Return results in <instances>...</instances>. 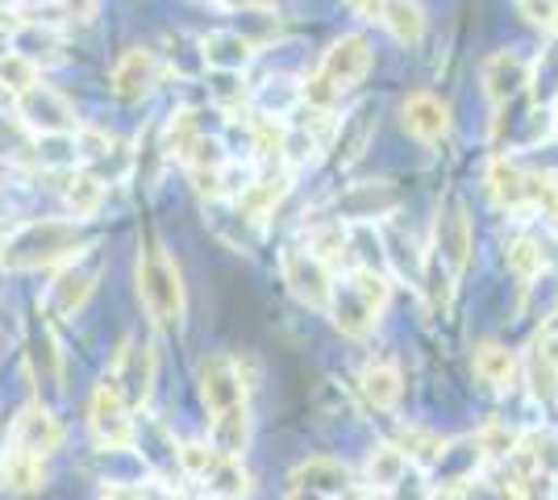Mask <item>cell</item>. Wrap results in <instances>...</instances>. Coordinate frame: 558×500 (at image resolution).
<instances>
[{
	"label": "cell",
	"instance_id": "cell-44",
	"mask_svg": "<svg viewBox=\"0 0 558 500\" xmlns=\"http://www.w3.org/2000/svg\"><path fill=\"white\" fill-rule=\"evenodd\" d=\"M22 4H54V0H22Z\"/></svg>",
	"mask_w": 558,
	"mask_h": 500
},
{
	"label": "cell",
	"instance_id": "cell-11",
	"mask_svg": "<svg viewBox=\"0 0 558 500\" xmlns=\"http://www.w3.org/2000/svg\"><path fill=\"white\" fill-rule=\"evenodd\" d=\"M63 438H68V434H63V422H59L43 401H29V405L17 413V422H13L9 447L47 459V454H54L63 447Z\"/></svg>",
	"mask_w": 558,
	"mask_h": 500
},
{
	"label": "cell",
	"instance_id": "cell-4",
	"mask_svg": "<svg viewBox=\"0 0 558 500\" xmlns=\"http://www.w3.org/2000/svg\"><path fill=\"white\" fill-rule=\"evenodd\" d=\"M88 429H93L96 447L105 451H125L134 447V434H138V422H134V408L125 401V392L117 388L113 376H100L93 388V401H88Z\"/></svg>",
	"mask_w": 558,
	"mask_h": 500
},
{
	"label": "cell",
	"instance_id": "cell-28",
	"mask_svg": "<svg viewBox=\"0 0 558 500\" xmlns=\"http://www.w3.org/2000/svg\"><path fill=\"white\" fill-rule=\"evenodd\" d=\"M392 447L404 454L409 463H421V467H429V463H442L446 447H450V442H446L438 429H429V426H400V434H396Z\"/></svg>",
	"mask_w": 558,
	"mask_h": 500
},
{
	"label": "cell",
	"instance_id": "cell-25",
	"mask_svg": "<svg viewBox=\"0 0 558 500\" xmlns=\"http://www.w3.org/2000/svg\"><path fill=\"white\" fill-rule=\"evenodd\" d=\"M205 138V130H201V118L192 113V109H175L163 125V155L167 159H175V163H187L192 155H196V146Z\"/></svg>",
	"mask_w": 558,
	"mask_h": 500
},
{
	"label": "cell",
	"instance_id": "cell-8",
	"mask_svg": "<svg viewBox=\"0 0 558 500\" xmlns=\"http://www.w3.org/2000/svg\"><path fill=\"white\" fill-rule=\"evenodd\" d=\"M283 284L301 305L326 313L338 280H333V267L326 259H317L313 251H283Z\"/></svg>",
	"mask_w": 558,
	"mask_h": 500
},
{
	"label": "cell",
	"instance_id": "cell-22",
	"mask_svg": "<svg viewBox=\"0 0 558 500\" xmlns=\"http://www.w3.org/2000/svg\"><path fill=\"white\" fill-rule=\"evenodd\" d=\"M475 376L488 383V388H496V392H505V388H512L517 383V376H521V358L512 355L509 346H500V342H484V346H475Z\"/></svg>",
	"mask_w": 558,
	"mask_h": 500
},
{
	"label": "cell",
	"instance_id": "cell-2",
	"mask_svg": "<svg viewBox=\"0 0 558 500\" xmlns=\"http://www.w3.org/2000/svg\"><path fill=\"white\" fill-rule=\"evenodd\" d=\"M93 246V234L80 221H25L17 234L4 239V267H63L80 251Z\"/></svg>",
	"mask_w": 558,
	"mask_h": 500
},
{
	"label": "cell",
	"instance_id": "cell-27",
	"mask_svg": "<svg viewBox=\"0 0 558 500\" xmlns=\"http://www.w3.org/2000/svg\"><path fill=\"white\" fill-rule=\"evenodd\" d=\"M13 50L17 54H25L38 72H43V63H59L63 54V38L50 29V25H38V22H25V25H17V34H13Z\"/></svg>",
	"mask_w": 558,
	"mask_h": 500
},
{
	"label": "cell",
	"instance_id": "cell-29",
	"mask_svg": "<svg viewBox=\"0 0 558 500\" xmlns=\"http://www.w3.org/2000/svg\"><path fill=\"white\" fill-rule=\"evenodd\" d=\"M201 484H205V488H209V497H217V500H246L251 492H255L251 472L242 467V459H230V454H221V459H217V467H213Z\"/></svg>",
	"mask_w": 558,
	"mask_h": 500
},
{
	"label": "cell",
	"instance_id": "cell-19",
	"mask_svg": "<svg viewBox=\"0 0 558 500\" xmlns=\"http://www.w3.org/2000/svg\"><path fill=\"white\" fill-rule=\"evenodd\" d=\"M63 205L71 209V221H93L105 205V180L93 171H68L63 175Z\"/></svg>",
	"mask_w": 558,
	"mask_h": 500
},
{
	"label": "cell",
	"instance_id": "cell-33",
	"mask_svg": "<svg viewBox=\"0 0 558 500\" xmlns=\"http://www.w3.org/2000/svg\"><path fill=\"white\" fill-rule=\"evenodd\" d=\"M372 143V105H363L354 118L338 121V134H333V146H338V159L342 163H354Z\"/></svg>",
	"mask_w": 558,
	"mask_h": 500
},
{
	"label": "cell",
	"instance_id": "cell-9",
	"mask_svg": "<svg viewBox=\"0 0 558 500\" xmlns=\"http://www.w3.org/2000/svg\"><path fill=\"white\" fill-rule=\"evenodd\" d=\"M196 388H201V401H205V408H209V417L238 413V408H251V405H246V380H242V367H238L230 355L201 358Z\"/></svg>",
	"mask_w": 558,
	"mask_h": 500
},
{
	"label": "cell",
	"instance_id": "cell-40",
	"mask_svg": "<svg viewBox=\"0 0 558 500\" xmlns=\"http://www.w3.org/2000/svg\"><path fill=\"white\" fill-rule=\"evenodd\" d=\"M283 500H333V497H326V492H313V488H301V484H288Z\"/></svg>",
	"mask_w": 558,
	"mask_h": 500
},
{
	"label": "cell",
	"instance_id": "cell-15",
	"mask_svg": "<svg viewBox=\"0 0 558 500\" xmlns=\"http://www.w3.org/2000/svg\"><path fill=\"white\" fill-rule=\"evenodd\" d=\"M400 121H404V130L421 138V143H438L450 134V109H446V100H438L434 93H413L404 100V109H400Z\"/></svg>",
	"mask_w": 558,
	"mask_h": 500
},
{
	"label": "cell",
	"instance_id": "cell-20",
	"mask_svg": "<svg viewBox=\"0 0 558 500\" xmlns=\"http://www.w3.org/2000/svg\"><path fill=\"white\" fill-rule=\"evenodd\" d=\"M288 484H301V488H313V492H326L338 500L350 488V467L342 459H308L288 476Z\"/></svg>",
	"mask_w": 558,
	"mask_h": 500
},
{
	"label": "cell",
	"instance_id": "cell-13",
	"mask_svg": "<svg viewBox=\"0 0 558 500\" xmlns=\"http://www.w3.org/2000/svg\"><path fill=\"white\" fill-rule=\"evenodd\" d=\"M484 93H488L492 105H509L512 96L525 93L530 84V63L517 54V50H496L484 59Z\"/></svg>",
	"mask_w": 558,
	"mask_h": 500
},
{
	"label": "cell",
	"instance_id": "cell-26",
	"mask_svg": "<svg viewBox=\"0 0 558 500\" xmlns=\"http://www.w3.org/2000/svg\"><path fill=\"white\" fill-rule=\"evenodd\" d=\"M359 388H363V397H367L375 408H396L400 405V397H404V380H400V371H396L392 363H384V358H372V363L363 367Z\"/></svg>",
	"mask_w": 558,
	"mask_h": 500
},
{
	"label": "cell",
	"instance_id": "cell-7",
	"mask_svg": "<svg viewBox=\"0 0 558 500\" xmlns=\"http://www.w3.org/2000/svg\"><path fill=\"white\" fill-rule=\"evenodd\" d=\"M13 105H17V118H22L25 130H34V134H43V138H68V134L80 130L75 105H71L59 88L43 84V80H38L34 88H25Z\"/></svg>",
	"mask_w": 558,
	"mask_h": 500
},
{
	"label": "cell",
	"instance_id": "cell-18",
	"mask_svg": "<svg viewBox=\"0 0 558 500\" xmlns=\"http://www.w3.org/2000/svg\"><path fill=\"white\" fill-rule=\"evenodd\" d=\"M488 192L500 209L521 214V209H530V171H521V167L509 163V159H492Z\"/></svg>",
	"mask_w": 558,
	"mask_h": 500
},
{
	"label": "cell",
	"instance_id": "cell-6",
	"mask_svg": "<svg viewBox=\"0 0 558 500\" xmlns=\"http://www.w3.org/2000/svg\"><path fill=\"white\" fill-rule=\"evenodd\" d=\"M93 251L96 246H88V251H80L75 259H68L59 267V280L50 284V296H47L50 317L71 321V317H80V313L88 309L96 284H100V276H105V263H100V255H93Z\"/></svg>",
	"mask_w": 558,
	"mask_h": 500
},
{
	"label": "cell",
	"instance_id": "cell-37",
	"mask_svg": "<svg viewBox=\"0 0 558 500\" xmlns=\"http://www.w3.org/2000/svg\"><path fill=\"white\" fill-rule=\"evenodd\" d=\"M251 143H255V150L263 155V159H283V146H288V125L279 118H271V113H263V118L251 121Z\"/></svg>",
	"mask_w": 558,
	"mask_h": 500
},
{
	"label": "cell",
	"instance_id": "cell-31",
	"mask_svg": "<svg viewBox=\"0 0 558 500\" xmlns=\"http://www.w3.org/2000/svg\"><path fill=\"white\" fill-rule=\"evenodd\" d=\"M404 467H409V459L396 451L392 442H379V447L367 454V488H372V492H392L396 484L404 479Z\"/></svg>",
	"mask_w": 558,
	"mask_h": 500
},
{
	"label": "cell",
	"instance_id": "cell-5",
	"mask_svg": "<svg viewBox=\"0 0 558 500\" xmlns=\"http://www.w3.org/2000/svg\"><path fill=\"white\" fill-rule=\"evenodd\" d=\"M475 255V234H471V217L459 192H450L434 221V263L442 267L450 280H459Z\"/></svg>",
	"mask_w": 558,
	"mask_h": 500
},
{
	"label": "cell",
	"instance_id": "cell-10",
	"mask_svg": "<svg viewBox=\"0 0 558 500\" xmlns=\"http://www.w3.org/2000/svg\"><path fill=\"white\" fill-rule=\"evenodd\" d=\"M109 376H113L117 388L125 392L130 408H142L155 397V376H159V355H155V346L142 342V338H125Z\"/></svg>",
	"mask_w": 558,
	"mask_h": 500
},
{
	"label": "cell",
	"instance_id": "cell-35",
	"mask_svg": "<svg viewBox=\"0 0 558 500\" xmlns=\"http://www.w3.org/2000/svg\"><path fill=\"white\" fill-rule=\"evenodd\" d=\"M505 263H509V271L517 276V280H537L542 276V267H546V259H542V246H537L530 234H512L509 246H505Z\"/></svg>",
	"mask_w": 558,
	"mask_h": 500
},
{
	"label": "cell",
	"instance_id": "cell-30",
	"mask_svg": "<svg viewBox=\"0 0 558 500\" xmlns=\"http://www.w3.org/2000/svg\"><path fill=\"white\" fill-rule=\"evenodd\" d=\"M379 22L388 25V34L404 47H413L425 34V13H421L417 0H384V17Z\"/></svg>",
	"mask_w": 558,
	"mask_h": 500
},
{
	"label": "cell",
	"instance_id": "cell-46",
	"mask_svg": "<svg viewBox=\"0 0 558 500\" xmlns=\"http://www.w3.org/2000/svg\"><path fill=\"white\" fill-rule=\"evenodd\" d=\"M0 267H4V239H0Z\"/></svg>",
	"mask_w": 558,
	"mask_h": 500
},
{
	"label": "cell",
	"instance_id": "cell-3",
	"mask_svg": "<svg viewBox=\"0 0 558 500\" xmlns=\"http://www.w3.org/2000/svg\"><path fill=\"white\" fill-rule=\"evenodd\" d=\"M372 72V42L363 34H342L333 47L322 54V68L304 84V105L313 109H333V100L363 84Z\"/></svg>",
	"mask_w": 558,
	"mask_h": 500
},
{
	"label": "cell",
	"instance_id": "cell-45",
	"mask_svg": "<svg viewBox=\"0 0 558 500\" xmlns=\"http://www.w3.org/2000/svg\"><path fill=\"white\" fill-rule=\"evenodd\" d=\"M550 29H555V34H558V9H555V17H550Z\"/></svg>",
	"mask_w": 558,
	"mask_h": 500
},
{
	"label": "cell",
	"instance_id": "cell-12",
	"mask_svg": "<svg viewBox=\"0 0 558 500\" xmlns=\"http://www.w3.org/2000/svg\"><path fill=\"white\" fill-rule=\"evenodd\" d=\"M155 84H159V59H155V50H146V47L125 50L113 63V75H109V88H113V96L125 100V105L150 96Z\"/></svg>",
	"mask_w": 558,
	"mask_h": 500
},
{
	"label": "cell",
	"instance_id": "cell-24",
	"mask_svg": "<svg viewBox=\"0 0 558 500\" xmlns=\"http://www.w3.org/2000/svg\"><path fill=\"white\" fill-rule=\"evenodd\" d=\"M25 358H29V376L34 380L59 388V380H63V351H59V338H54V330H50L47 321H43V330L29 338Z\"/></svg>",
	"mask_w": 558,
	"mask_h": 500
},
{
	"label": "cell",
	"instance_id": "cell-1",
	"mask_svg": "<svg viewBox=\"0 0 558 500\" xmlns=\"http://www.w3.org/2000/svg\"><path fill=\"white\" fill-rule=\"evenodd\" d=\"M138 301L150 326L159 330H180L187 313V292H184V276H180V263L167 255V246L159 239H146L138 255Z\"/></svg>",
	"mask_w": 558,
	"mask_h": 500
},
{
	"label": "cell",
	"instance_id": "cell-36",
	"mask_svg": "<svg viewBox=\"0 0 558 500\" xmlns=\"http://www.w3.org/2000/svg\"><path fill=\"white\" fill-rule=\"evenodd\" d=\"M347 284L367 301V309H372L375 317H384L388 301H392V280H388L384 271H375V267H354V276H350Z\"/></svg>",
	"mask_w": 558,
	"mask_h": 500
},
{
	"label": "cell",
	"instance_id": "cell-43",
	"mask_svg": "<svg viewBox=\"0 0 558 500\" xmlns=\"http://www.w3.org/2000/svg\"><path fill=\"white\" fill-rule=\"evenodd\" d=\"M546 217H550V225H555V234H558V205H555V209H550Z\"/></svg>",
	"mask_w": 558,
	"mask_h": 500
},
{
	"label": "cell",
	"instance_id": "cell-41",
	"mask_svg": "<svg viewBox=\"0 0 558 500\" xmlns=\"http://www.w3.org/2000/svg\"><path fill=\"white\" fill-rule=\"evenodd\" d=\"M338 500H388V497H384V492H372V488H354V484H350Z\"/></svg>",
	"mask_w": 558,
	"mask_h": 500
},
{
	"label": "cell",
	"instance_id": "cell-34",
	"mask_svg": "<svg viewBox=\"0 0 558 500\" xmlns=\"http://www.w3.org/2000/svg\"><path fill=\"white\" fill-rule=\"evenodd\" d=\"M43 80V72L25 59V54H17V50H0V93H9L13 100L25 93V88H34Z\"/></svg>",
	"mask_w": 558,
	"mask_h": 500
},
{
	"label": "cell",
	"instance_id": "cell-32",
	"mask_svg": "<svg viewBox=\"0 0 558 500\" xmlns=\"http://www.w3.org/2000/svg\"><path fill=\"white\" fill-rule=\"evenodd\" d=\"M379 192H388V188H384V184H359V188H350L347 196H338V214L359 217V221L392 214L396 205H400V196H384V200H379Z\"/></svg>",
	"mask_w": 558,
	"mask_h": 500
},
{
	"label": "cell",
	"instance_id": "cell-23",
	"mask_svg": "<svg viewBox=\"0 0 558 500\" xmlns=\"http://www.w3.org/2000/svg\"><path fill=\"white\" fill-rule=\"evenodd\" d=\"M43 484H47V459L9 447V454L0 459V488H9V492H38Z\"/></svg>",
	"mask_w": 558,
	"mask_h": 500
},
{
	"label": "cell",
	"instance_id": "cell-16",
	"mask_svg": "<svg viewBox=\"0 0 558 500\" xmlns=\"http://www.w3.org/2000/svg\"><path fill=\"white\" fill-rule=\"evenodd\" d=\"M201 59L213 72H233L242 75L255 59V47L238 34V29H213L209 38H201Z\"/></svg>",
	"mask_w": 558,
	"mask_h": 500
},
{
	"label": "cell",
	"instance_id": "cell-21",
	"mask_svg": "<svg viewBox=\"0 0 558 500\" xmlns=\"http://www.w3.org/2000/svg\"><path fill=\"white\" fill-rule=\"evenodd\" d=\"M329 317H333V326L347 333V338H367L372 333V326L379 321L372 309H367V301L354 292L350 284L333 288V301H329Z\"/></svg>",
	"mask_w": 558,
	"mask_h": 500
},
{
	"label": "cell",
	"instance_id": "cell-38",
	"mask_svg": "<svg viewBox=\"0 0 558 500\" xmlns=\"http://www.w3.org/2000/svg\"><path fill=\"white\" fill-rule=\"evenodd\" d=\"M517 438H521V434L505 429L500 422H492V426L480 429V447H484L488 454H500V459H509V454L517 451Z\"/></svg>",
	"mask_w": 558,
	"mask_h": 500
},
{
	"label": "cell",
	"instance_id": "cell-17",
	"mask_svg": "<svg viewBox=\"0 0 558 500\" xmlns=\"http://www.w3.org/2000/svg\"><path fill=\"white\" fill-rule=\"evenodd\" d=\"M292 188V171H279V175H263L255 184H242L238 192V214L246 221H267L279 209V200Z\"/></svg>",
	"mask_w": 558,
	"mask_h": 500
},
{
	"label": "cell",
	"instance_id": "cell-14",
	"mask_svg": "<svg viewBox=\"0 0 558 500\" xmlns=\"http://www.w3.org/2000/svg\"><path fill=\"white\" fill-rule=\"evenodd\" d=\"M525 380H530L534 401H542V405H550V401L558 397V338H555V330H542L534 342H530Z\"/></svg>",
	"mask_w": 558,
	"mask_h": 500
},
{
	"label": "cell",
	"instance_id": "cell-39",
	"mask_svg": "<svg viewBox=\"0 0 558 500\" xmlns=\"http://www.w3.org/2000/svg\"><path fill=\"white\" fill-rule=\"evenodd\" d=\"M555 9H558V0H521V13H525L530 22H542V25H550Z\"/></svg>",
	"mask_w": 558,
	"mask_h": 500
},
{
	"label": "cell",
	"instance_id": "cell-42",
	"mask_svg": "<svg viewBox=\"0 0 558 500\" xmlns=\"http://www.w3.org/2000/svg\"><path fill=\"white\" fill-rule=\"evenodd\" d=\"M17 4H22V0H0V17H9V13L17 9Z\"/></svg>",
	"mask_w": 558,
	"mask_h": 500
}]
</instances>
